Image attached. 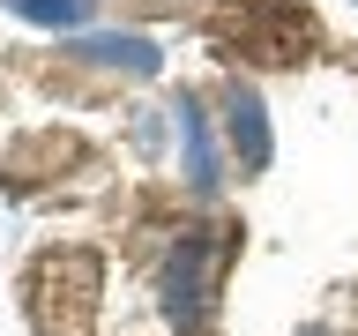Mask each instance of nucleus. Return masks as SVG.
Segmentation results:
<instances>
[{"instance_id":"3","label":"nucleus","mask_w":358,"mask_h":336,"mask_svg":"<svg viewBox=\"0 0 358 336\" xmlns=\"http://www.w3.org/2000/svg\"><path fill=\"white\" fill-rule=\"evenodd\" d=\"M179 142H187V187L194 195H217V142H209V120H201L194 97H179Z\"/></svg>"},{"instance_id":"6","label":"nucleus","mask_w":358,"mask_h":336,"mask_svg":"<svg viewBox=\"0 0 358 336\" xmlns=\"http://www.w3.org/2000/svg\"><path fill=\"white\" fill-rule=\"evenodd\" d=\"M299 336H329V329H299Z\"/></svg>"},{"instance_id":"4","label":"nucleus","mask_w":358,"mask_h":336,"mask_svg":"<svg viewBox=\"0 0 358 336\" xmlns=\"http://www.w3.org/2000/svg\"><path fill=\"white\" fill-rule=\"evenodd\" d=\"M67 60H90V67H127V75H150L157 67V45L150 38H75Z\"/></svg>"},{"instance_id":"2","label":"nucleus","mask_w":358,"mask_h":336,"mask_svg":"<svg viewBox=\"0 0 358 336\" xmlns=\"http://www.w3.org/2000/svg\"><path fill=\"white\" fill-rule=\"evenodd\" d=\"M224 134H231V157H239L246 172H262V164H268V120H262V97H254L246 83L224 97Z\"/></svg>"},{"instance_id":"1","label":"nucleus","mask_w":358,"mask_h":336,"mask_svg":"<svg viewBox=\"0 0 358 336\" xmlns=\"http://www.w3.org/2000/svg\"><path fill=\"white\" fill-rule=\"evenodd\" d=\"M209 269H217V246L179 239V262L164 269V314H172L179 329H201L209 321Z\"/></svg>"},{"instance_id":"5","label":"nucleus","mask_w":358,"mask_h":336,"mask_svg":"<svg viewBox=\"0 0 358 336\" xmlns=\"http://www.w3.org/2000/svg\"><path fill=\"white\" fill-rule=\"evenodd\" d=\"M8 8H15V15H30V22H52V30H75L97 0H8Z\"/></svg>"}]
</instances>
